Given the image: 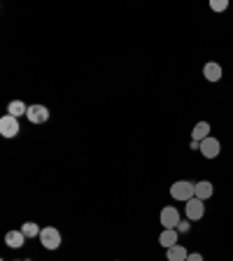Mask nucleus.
I'll use <instances>...</instances> for the list:
<instances>
[{
	"instance_id": "f257e3e1",
	"label": "nucleus",
	"mask_w": 233,
	"mask_h": 261,
	"mask_svg": "<svg viewBox=\"0 0 233 261\" xmlns=\"http://www.w3.org/2000/svg\"><path fill=\"white\" fill-rule=\"evenodd\" d=\"M170 196H173L175 201L189 203L191 198H196V185L189 182V179H177V182H173V187H170Z\"/></svg>"
},
{
	"instance_id": "f03ea898",
	"label": "nucleus",
	"mask_w": 233,
	"mask_h": 261,
	"mask_svg": "<svg viewBox=\"0 0 233 261\" xmlns=\"http://www.w3.org/2000/svg\"><path fill=\"white\" fill-rule=\"evenodd\" d=\"M40 243H42L44 250H59V247H61L59 228H54V226L42 228V231H40Z\"/></svg>"
},
{
	"instance_id": "7ed1b4c3",
	"label": "nucleus",
	"mask_w": 233,
	"mask_h": 261,
	"mask_svg": "<svg viewBox=\"0 0 233 261\" xmlns=\"http://www.w3.org/2000/svg\"><path fill=\"white\" fill-rule=\"evenodd\" d=\"M19 119L12 117V114H5V117H0V136L3 138H16L19 136Z\"/></svg>"
},
{
	"instance_id": "20e7f679",
	"label": "nucleus",
	"mask_w": 233,
	"mask_h": 261,
	"mask_svg": "<svg viewBox=\"0 0 233 261\" xmlns=\"http://www.w3.org/2000/svg\"><path fill=\"white\" fill-rule=\"evenodd\" d=\"M159 219H161V226L163 228H177V224L182 222L177 207H173V205H166V207H163L161 215H159Z\"/></svg>"
},
{
	"instance_id": "39448f33",
	"label": "nucleus",
	"mask_w": 233,
	"mask_h": 261,
	"mask_svg": "<svg viewBox=\"0 0 233 261\" xmlns=\"http://www.w3.org/2000/svg\"><path fill=\"white\" fill-rule=\"evenodd\" d=\"M28 121L31 124H47L49 121V108L47 105H28V112H26Z\"/></svg>"
},
{
	"instance_id": "423d86ee",
	"label": "nucleus",
	"mask_w": 233,
	"mask_h": 261,
	"mask_svg": "<svg viewBox=\"0 0 233 261\" xmlns=\"http://www.w3.org/2000/svg\"><path fill=\"white\" fill-rule=\"evenodd\" d=\"M185 212H187V219H189V222H198V219H203V215H205V205H203V201H198V198H191L189 203H185Z\"/></svg>"
},
{
	"instance_id": "0eeeda50",
	"label": "nucleus",
	"mask_w": 233,
	"mask_h": 261,
	"mask_svg": "<svg viewBox=\"0 0 233 261\" xmlns=\"http://www.w3.org/2000/svg\"><path fill=\"white\" fill-rule=\"evenodd\" d=\"M219 152H222V142L217 140V138H205V140L201 142V154L205 159H217Z\"/></svg>"
},
{
	"instance_id": "6e6552de",
	"label": "nucleus",
	"mask_w": 233,
	"mask_h": 261,
	"mask_svg": "<svg viewBox=\"0 0 233 261\" xmlns=\"http://www.w3.org/2000/svg\"><path fill=\"white\" fill-rule=\"evenodd\" d=\"M177 238H179L177 228H163L161 236H159V245H161V247H166V250H170L173 245H177Z\"/></svg>"
},
{
	"instance_id": "1a4fd4ad",
	"label": "nucleus",
	"mask_w": 233,
	"mask_h": 261,
	"mask_svg": "<svg viewBox=\"0 0 233 261\" xmlns=\"http://www.w3.org/2000/svg\"><path fill=\"white\" fill-rule=\"evenodd\" d=\"M203 75H205L208 82H219V80H222V75H224V70H222V65H219V63L210 61V63L203 65Z\"/></svg>"
},
{
	"instance_id": "9d476101",
	"label": "nucleus",
	"mask_w": 233,
	"mask_h": 261,
	"mask_svg": "<svg viewBox=\"0 0 233 261\" xmlns=\"http://www.w3.org/2000/svg\"><path fill=\"white\" fill-rule=\"evenodd\" d=\"M212 194H215V187H212V182H208V179L196 182V198H198V201L205 203L208 198H212Z\"/></svg>"
},
{
	"instance_id": "9b49d317",
	"label": "nucleus",
	"mask_w": 233,
	"mask_h": 261,
	"mask_svg": "<svg viewBox=\"0 0 233 261\" xmlns=\"http://www.w3.org/2000/svg\"><path fill=\"white\" fill-rule=\"evenodd\" d=\"M205 138H210V124H208V121H198V124L194 126V130H191V140L203 142Z\"/></svg>"
},
{
	"instance_id": "f8f14e48",
	"label": "nucleus",
	"mask_w": 233,
	"mask_h": 261,
	"mask_svg": "<svg viewBox=\"0 0 233 261\" xmlns=\"http://www.w3.org/2000/svg\"><path fill=\"white\" fill-rule=\"evenodd\" d=\"M187 256H189V252L185 250V245H173L170 250H166V259L168 261H187Z\"/></svg>"
},
{
	"instance_id": "ddd939ff",
	"label": "nucleus",
	"mask_w": 233,
	"mask_h": 261,
	"mask_svg": "<svg viewBox=\"0 0 233 261\" xmlns=\"http://www.w3.org/2000/svg\"><path fill=\"white\" fill-rule=\"evenodd\" d=\"M23 240H26V236L21 233V228H19V231H10V233L5 236L7 247H12V250H19V247H23Z\"/></svg>"
},
{
	"instance_id": "4468645a",
	"label": "nucleus",
	"mask_w": 233,
	"mask_h": 261,
	"mask_svg": "<svg viewBox=\"0 0 233 261\" xmlns=\"http://www.w3.org/2000/svg\"><path fill=\"white\" fill-rule=\"evenodd\" d=\"M28 112V105L23 103V100H12L10 105H7V114H12V117H23V114Z\"/></svg>"
},
{
	"instance_id": "2eb2a0df",
	"label": "nucleus",
	"mask_w": 233,
	"mask_h": 261,
	"mask_svg": "<svg viewBox=\"0 0 233 261\" xmlns=\"http://www.w3.org/2000/svg\"><path fill=\"white\" fill-rule=\"evenodd\" d=\"M40 231H42V228H40L35 222H26V224H21V233L26 236V238H40Z\"/></svg>"
},
{
	"instance_id": "dca6fc26",
	"label": "nucleus",
	"mask_w": 233,
	"mask_h": 261,
	"mask_svg": "<svg viewBox=\"0 0 233 261\" xmlns=\"http://www.w3.org/2000/svg\"><path fill=\"white\" fill-rule=\"evenodd\" d=\"M228 7V0H210V10L215 12H224Z\"/></svg>"
},
{
	"instance_id": "f3484780",
	"label": "nucleus",
	"mask_w": 233,
	"mask_h": 261,
	"mask_svg": "<svg viewBox=\"0 0 233 261\" xmlns=\"http://www.w3.org/2000/svg\"><path fill=\"white\" fill-rule=\"evenodd\" d=\"M189 228H191L189 219H185V222H179V224H177V231H182V233H187V231H189Z\"/></svg>"
},
{
	"instance_id": "a211bd4d",
	"label": "nucleus",
	"mask_w": 233,
	"mask_h": 261,
	"mask_svg": "<svg viewBox=\"0 0 233 261\" xmlns=\"http://www.w3.org/2000/svg\"><path fill=\"white\" fill-rule=\"evenodd\" d=\"M187 261H203V254H198V252H191V254L187 256Z\"/></svg>"
}]
</instances>
